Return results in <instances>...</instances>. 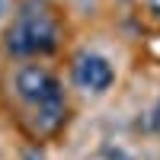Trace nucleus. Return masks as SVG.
I'll return each mask as SVG.
<instances>
[{
	"label": "nucleus",
	"mask_w": 160,
	"mask_h": 160,
	"mask_svg": "<svg viewBox=\"0 0 160 160\" xmlns=\"http://www.w3.org/2000/svg\"><path fill=\"white\" fill-rule=\"evenodd\" d=\"M16 93L26 99V102H35L38 112H42V125L51 128L61 122L64 115V93H61V83L48 71H42L38 64H29L16 74Z\"/></svg>",
	"instance_id": "obj_1"
},
{
	"label": "nucleus",
	"mask_w": 160,
	"mask_h": 160,
	"mask_svg": "<svg viewBox=\"0 0 160 160\" xmlns=\"http://www.w3.org/2000/svg\"><path fill=\"white\" fill-rule=\"evenodd\" d=\"M58 45V29L45 13H22L16 19V26L7 35V48L19 58L29 55H45Z\"/></svg>",
	"instance_id": "obj_2"
},
{
	"label": "nucleus",
	"mask_w": 160,
	"mask_h": 160,
	"mask_svg": "<svg viewBox=\"0 0 160 160\" xmlns=\"http://www.w3.org/2000/svg\"><path fill=\"white\" fill-rule=\"evenodd\" d=\"M74 80H77V87L87 90V93H106L112 87V80H115V71H112L109 58L83 55L77 61V68H74Z\"/></svg>",
	"instance_id": "obj_3"
},
{
	"label": "nucleus",
	"mask_w": 160,
	"mask_h": 160,
	"mask_svg": "<svg viewBox=\"0 0 160 160\" xmlns=\"http://www.w3.org/2000/svg\"><path fill=\"white\" fill-rule=\"evenodd\" d=\"M151 128H154V131H160V99H157V106H154V118H151Z\"/></svg>",
	"instance_id": "obj_4"
},
{
	"label": "nucleus",
	"mask_w": 160,
	"mask_h": 160,
	"mask_svg": "<svg viewBox=\"0 0 160 160\" xmlns=\"http://www.w3.org/2000/svg\"><path fill=\"white\" fill-rule=\"evenodd\" d=\"M151 7H154V13H160V0H151Z\"/></svg>",
	"instance_id": "obj_5"
}]
</instances>
